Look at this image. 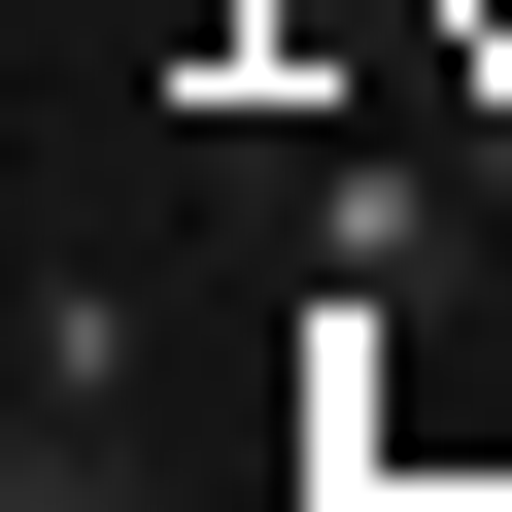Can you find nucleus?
Here are the masks:
<instances>
[{
  "label": "nucleus",
  "instance_id": "obj_1",
  "mask_svg": "<svg viewBox=\"0 0 512 512\" xmlns=\"http://www.w3.org/2000/svg\"><path fill=\"white\" fill-rule=\"evenodd\" d=\"M0 512H137V478H103V410H69V376H35V444H0Z\"/></svg>",
  "mask_w": 512,
  "mask_h": 512
},
{
  "label": "nucleus",
  "instance_id": "obj_2",
  "mask_svg": "<svg viewBox=\"0 0 512 512\" xmlns=\"http://www.w3.org/2000/svg\"><path fill=\"white\" fill-rule=\"evenodd\" d=\"M478 35H512V0H478Z\"/></svg>",
  "mask_w": 512,
  "mask_h": 512
}]
</instances>
